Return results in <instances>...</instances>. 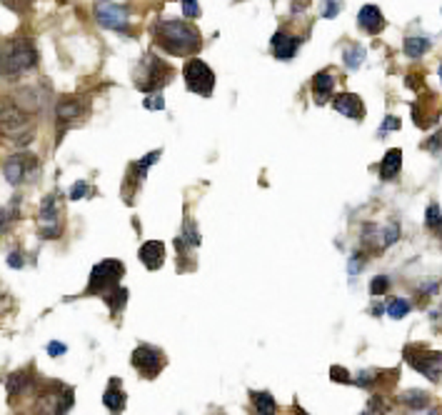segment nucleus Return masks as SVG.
<instances>
[{"label": "nucleus", "mask_w": 442, "mask_h": 415, "mask_svg": "<svg viewBox=\"0 0 442 415\" xmlns=\"http://www.w3.org/2000/svg\"><path fill=\"white\" fill-rule=\"evenodd\" d=\"M153 40L170 55H195L202 48V35L193 23L185 20H160L153 28Z\"/></svg>", "instance_id": "obj_1"}, {"label": "nucleus", "mask_w": 442, "mask_h": 415, "mask_svg": "<svg viewBox=\"0 0 442 415\" xmlns=\"http://www.w3.org/2000/svg\"><path fill=\"white\" fill-rule=\"evenodd\" d=\"M35 138V115L23 110L18 103L10 98L3 100L0 106V143L13 145V148H26Z\"/></svg>", "instance_id": "obj_2"}, {"label": "nucleus", "mask_w": 442, "mask_h": 415, "mask_svg": "<svg viewBox=\"0 0 442 415\" xmlns=\"http://www.w3.org/2000/svg\"><path fill=\"white\" fill-rule=\"evenodd\" d=\"M38 66V50H35L33 40L28 38H10L0 48V73L3 78L13 80L26 75Z\"/></svg>", "instance_id": "obj_3"}, {"label": "nucleus", "mask_w": 442, "mask_h": 415, "mask_svg": "<svg viewBox=\"0 0 442 415\" xmlns=\"http://www.w3.org/2000/svg\"><path fill=\"white\" fill-rule=\"evenodd\" d=\"M75 396H73V388H66L60 383H50L40 390L38 398H35V415H66L73 408Z\"/></svg>", "instance_id": "obj_4"}, {"label": "nucleus", "mask_w": 442, "mask_h": 415, "mask_svg": "<svg viewBox=\"0 0 442 415\" xmlns=\"http://www.w3.org/2000/svg\"><path fill=\"white\" fill-rule=\"evenodd\" d=\"M63 205H60L58 193H50L43 198L38 211V235L43 240H58L63 235Z\"/></svg>", "instance_id": "obj_5"}, {"label": "nucleus", "mask_w": 442, "mask_h": 415, "mask_svg": "<svg viewBox=\"0 0 442 415\" xmlns=\"http://www.w3.org/2000/svg\"><path fill=\"white\" fill-rule=\"evenodd\" d=\"M125 276V268L120 260H100L90 271V280L85 288V296H100L110 293L113 288L120 285V278Z\"/></svg>", "instance_id": "obj_6"}, {"label": "nucleus", "mask_w": 442, "mask_h": 415, "mask_svg": "<svg viewBox=\"0 0 442 415\" xmlns=\"http://www.w3.org/2000/svg\"><path fill=\"white\" fill-rule=\"evenodd\" d=\"M173 80V68L160 60L157 55H145L137 70V88L143 93H157Z\"/></svg>", "instance_id": "obj_7"}, {"label": "nucleus", "mask_w": 442, "mask_h": 415, "mask_svg": "<svg viewBox=\"0 0 442 415\" xmlns=\"http://www.w3.org/2000/svg\"><path fill=\"white\" fill-rule=\"evenodd\" d=\"M182 75H185V86L190 93H198L202 98H210L215 90V73L213 68L200 58H188L185 60V68H182Z\"/></svg>", "instance_id": "obj_8"}, {"label": "nucleus", "mask_w": 442, "mask_h": 415, "mask_svg": "<svg viewBox=\"0 0 442 415\" xmlns=\"http://www.w3.org/2000/svg\"><path fill=\"white\" fill-rule=\"evenodd\" d=\"M38 168L40 163L33 153H15V155H10V158L6 160V165H3V175H6V180L10 185H23L35 178Z\"/></svg>", "instance_id": "obj_9"}, {"label": "nucleus", "mask_w": 442, "mask_h": 415, "mask_svg": "<svg viewBox=\"0 0 442 415\" xmlns=\"http://www.w3.org/2000/svg\"><path fill=\"white\" fill-rule=\"evenodd\" d=\"M405 360L423 373L430 380H440L442 378V353L435 350H420V348H405Z\"/></svg>", "instance_id": "obj_10"}, {"label": "nucleus", "mask_w": 442, "mask_h": 415, "mask_svg": "<svg viewBox=\"0 0 442 415\" xmlns=\"http://www.w3.org/2000/svg\"><path fill=\"white\" fill-rule=\"evenodd\" d=\"M131 363H133V368H135L143 378H157V373L165 368L163 353H160L157 348H153V345H145V343L137 345V348L133 350Z\"/></svg>", "instance_id": "obj_11"}, {"label": "nucleus", "mask_w": 442, "mask_h": 415, "mask_svg": "<svg viewBox=\"0 0 442 415\" xmlns=\"http://www.w3.org/2000/svg\"><path fill=\"white\" fill-rule=\"evenodd\" d=\"M95 18L103 28H110V30H128V8L117 6L113 0H98L95 3Z\"/></svg>", "instance_id": "obj_12"}, {"label": "nucleus", "mask_w": 442, "mask_h": 415, "mask_svg": "<svg viewBox=\"0 0 442 415\" xmlns=\"http://www.w3.org/2000/svg\"><path fill=\"white\" fill-rule=\"evenodd\" d=\"M397 238H400V225L397 223L385 225V228H380V225H365L363 228V245L367 251H385L395 243Z\"/></svg>", "instance_id": "obj_13"}, {"label": "nucleus", "mask_w": 442, "mask_h": 415, "mask_svg": "<svg viewBox=\"0 0 442 415\" xmlns=\"http://www.w3.org/2000/svg\"><path fill=\"white\" fill-rule=\"evenodd\" d=\"M85 110H88V106H85L80 98H70V95H66V98L58 100V106H55V118H58V126L60 128H68L73 126L75 120H80L85 115Z\"/></svg>", "instance_id": "obj_14"}, {"label": "nucleus", "mask_w": 442, "mask_h": 415, "mask_svg": "<svg viewBox=\"0 0 442 415\" xmlns=\"http://www.w3.org/2000/svg\"><path fill=\"white\" fill-rule=\"evenodd\" d=\"M332 108H335L338 113H343V115H347V118H352V120L365 118L363 100H360V95H355V93H340L338 98L332 100Z\"/></svg>", "instance_id": "obj_15"}, {"label": "nucleus", "mask_w": 442, "mask_h": 415, "mask_svg": "<svg viewBox=\"0 0 442 415\" xmlns=\"http://www.w3.org/2000/svg\"><path fill=\"white\" fill-rule=\"evenodd\" d=\"M140 263L148 268V271H157V268H163L165 263V245L160 240H148V243L140 245Z\"/></svg>", "instance_id": "obj_16"}, {"label": "nucleus", "mask_w": 442, "mask_h": 415, "mask_svg": "<svg viewBox=\"0 0 442 415\" xmlns=\"http://www.w3.org/2000/svg\"><path fill=\"white\" fill-rule=\"evenodd\" d=\"M300 43H302V38H298V35H287L282 33V30H278V33L273 35V40H270V46H273V53L278 60H290L295 53H298Z\"/></svg>", "instance_id": "obj_17"}, {"label": "nucleus", "mask_w": 442, "mask_h": 415, "mask_svg": "<svg viewBox=\"0 0 442 415\" xmlns=\"http://www.w3.org/2000/svg\"><path fill=\"white\" fill-rule=\"evenodd\" d=\"M358 26L363 28L365 33L377 35L385 28V15L380 13V8L377 6H365V8H360V13H358Z\"/></svg>", "instance_id": "obj_18"}, {"label": "nucleus", "mask_w": 442, "mask_h": 415, "mask_svg": "<svg viewBox=\"0 0 442 415\" xmlns=\"http://www.w3.org/2000/svg\"><path fill=\"white\" fill-rule=\"evenodd\" d=\"M103 405L110 410V413H123L125 405H128V396L123 393L117 378H113V380L108 383V390H105V396H103Z\"/></svg>", "instance_id": "obj_19"}, {"label": "nucleus", "mask_w": 442, "mask_h": 415, "mask_svg": "<svg viewBox=\"0 0 442 415\" xmlns=\"http://www.w3.org/2000/svg\"><path fill=\"white\" fill-rule=\"evenodd\" d=\"M332 88H335V78H332L330 70H320L315 78H312V95L320 106L327 103V98L332 95Z\"/></svg>", "instance_id": "obj_20"}, {"label": "nucleus", "mask_w": 442, "mask_h": 415, "mask_svg": "<svg viewBox=\"0 0 442 415\" xmlns=\"http://www.w3.org/2000/svg\"><path fill=\"white\" fill-rule=\"evenodd\" d=\"M400 168H403V151L400 148H392V151L385 153L383 163H380V178L392 180L400 175Z\"/></svg>", "instance_id": "obj_21"}, {"label": "nucleus", "mask_w": 442, "mask_h": 415, "mask_svg": "<svg viewBox=\"0 0 442 415\" xmlns=\"http://www.w3.org/2000/svg\"><path fill=\"white\" fill-rule=\"evenodd\" d=\"M250 403H253V410L255 415H275L278 413V403L270 393L265 390H253L250 393Z\"/></svg>", "instance_id": "obj_22"}, {"label": "nucleus", "mask_w": 442, "mask_h": 415, "mask_svg": "<svg viewBox=\"0 0 442 415\" xmlns=\"http://www.w3.org/2000/svg\"><path fill=\"white\" fill-rule=\"evenodd\" d=\"M33 385V376L28 373V370H18L13 376L8 378V396L10 398H18V396H26L28 390Z\"/></svg>", "instance_id": "obj_23"}, {"label": "nucleus", "mask_w": 442, "mask_h": 415, "mask_svg": "<svg viewBox=\"0 0 442 415\" xmlns=\"http://www.w3.org/2000/svg\"><path fill=\"white\" fill-rule=\"evenodd\" d=\"M128 296H131V293L117 285V288H113L110 293H105L103 300L110 305V313H115V316H117V313H123V308L128 305Z\"/></svg>", "instance_id": "obj_24"}, {"label": "nucleus", "mask_w": 442, "mask_h": 415, "mask_svg": "<svg viewBox=\"0 0 442 415\" xmlns=\"http://www.w3.org/2000/svg\"><path fill=\"white\" fill-rule=\"evenodd\" d=\"M403 48H405V55H410V58H423L430 48H432V43H430L427 38H407Z\"/></svg>", "instance_id": "obj_25"}, {"label": "nucleus", "mask_w": 442, "mask_h": 415, "mask_svg": "<svg viewBox=\"0 0 442 415\" xmlns=\"http://www.w3.org/2000/svg\"><path fill=\"white\" fill-rule=\"evenodd\" d=\"M157 158H160V151H153V153H148V155H145L143 160H137V163H133V175H135L137 183H143V180H145V173H148V168H150V165H155Z\"/></svg>", "instance_id": "obj_26"}, {"label": "nucleus", "mask_w": 442, "mask_h": 415, "mask_svg": "<svg viewBox=\"0 0 442 415\" xmlns=\"http://www.w3.org/2000/svg\"><path fill=\"white\" fill-rule=\"evenodd\" d=\"M400 400H403L407 408L420 410V408H425V405L430 403V396L425 393V390H407V393H403V396H400Z\"/></svg>", "instance_id": "obj_27"}, {"label": "nucleus", "mask_w": 442, "mask_h": 415, "mask_svg": "<svg viewBox=\"0 0 442 415\" xmlns=\"http://www.w3.org/2000/svg\"><path fill=\"white\" fill-rule=\"evenodd\" d=\"M425 225H427L430 231L437 233V235H442V211L440 205H427V213H425Z\"/></svg>", "instance_id": "obj_28"}, {"label": "nucleus", "mask_w": 442, "mask_h": 415, "mask_svg": "<svg viewBox=\"0 0 442 415\" xmlns=\"http://www.w3.org/2000/svg\"><path fill=\"white\" fill-rule=\"evenodd\" d=\"M363 60H365V48L350 46L345 50V66L350 68V70H358V68L363 66Z\"/></svg>", "instance_id": "obj_29"}, {"label": "nucleus", "mask_w": 442, "mask_h": 415, "mask_svg": "<svg viewBox=\"0 0 442 415\" xmlns=\"http://www.w3.org/2000/svg\"><path fill=\"white\" fill-rule=\"evenodd\" d=\"M385 310H387V316H390V318L400 320V318H405L410 313V300H405V298H392Z\"/></svg>", "instance_id": "obj_30"}, {"label": "nucleus", "mask_w": 442, "mask_h": 415, "mask_svg": "<svg viewBox=\"0 0 442 415\" xmlns=\"http://www.w3.org/2000/svg\"><path fill=\"white\" fill-rule=\"evenodd\" d=\"M18 208H20V198H15L13 203H8V208L3 211V215H0V233L8 231V225L18 218Z\"/></svg>", "instance_id": "obj_31"}, {"label": "nucleus", "mask_w": 442, "mask_h": 415, "mask_svg": "<svg viewBox=\"0 0 442 415\" xmlns=\"http://www.w3.org/2000/svg\"><path fill=\"white\" fill-rule=\"evenodd\" d=\"M387 288H390V278H387V276L372 278V283H370V296H385V293H387Z\"/></svg>", "instance_id": "obj_32"}, {"label": "nucleus", "mask_w": 442, "mask_h": 415, "mask_svg": "<svg viewBox=\"0 0 442 415\" xmlns=\"http://www.w3.org/2000/svg\"><path fill=\"white\" fill-rule=\"evenodd\" d=\"M182 13L185 18H200V6H198V0H182Z\"/></svg>", "instance_id": "obj_33"}, {"label": "nucleus", "mask_w": 442, "mask_h": 415, "mask_svg": "<svg viewBox=\"0 0 442 415\" xmlns=\"http://www.w3.org/2000/svg\"><path fill=\"white\" fill-rule=\"evenodd\" d=\"M143 108H145V110H163V108H165L163 95H148V98H145V103H143Z\"/></svg>", "instance_id": "obj_34"}, {"label": "nucleus", "mask_w": 442, "mask_h": 415, "mask_svg": "<svg viewBox=\"0 0 442 415\" xmlns=\"http://www.w3.org/2000/svg\"><path fill=\"white\" fill-rule=\"evenodd\" d=\"M330 378H332V380H338V383H350L352 380V378L347 376V370L340 368V365H332V368H330Z\"/></svg>", "instance_id": "obj_35"}, {"label": "nucleus", "mask_w": 442, "mask_h": 415, "mask_svg": "<svg viewBox=\"0 0 442 415\" xmlns=\"http://www.w3.org/2000/svg\"><path fill=\"white\" fill-rule=\"evenodd\" d=\"M425 148H427V151H432V153H440L442 151V131H437L435 135H432V138L425 143Z\"/></svg>", "instance_id": "obj_36"}, {"label": "nucleus", "mask_w": 442, "mask_h": 415, "mask_svg": "<svg viewBox=\"0 0 442 415\" xmlns=\"http://www.w3.org/2000/svg\"><path fill=\"white\" fill-rule=\"evenodd\" d=\"M88 191H90V188H88V183H83V180H80V183L73 185V191H70V200H80Z\"/></svg>", "instance_id": "obj_37"}, {"label": "nucleus", "mask_w": 442, "mask_h": 415, "mask_svg": "<svg viewBox=\"0 0 442 415\" xmlns=\"http://www.w3.org/2000/svg\"><path fill=\"white\" fill-rule=\"evenodd\" d=\"M185 240H188V245H198V243H200V235L195 233L193 223H185Z\"/></svg>", "instance_id": "obj_38"}, {"label": "nucleus", "mask_w": 442, "mask_h": 415, "mask_svg": "<svg viewBox=\"0 0 442 415\" xmlns=\"http://www.w3.org/2000/svg\"><path fill=\"white\" fill-rule=\"evenodd\" d=\"M338 13H340V0H327V6H325V10H323V15H325V18H335Z\"/></svg>", "instance_id": "obj_39"}, {"label": "nucleus", "mask_w": 442, "mask_h": 415, "mask_svg": "<svg viewBox=\"0 0 442 415\" xmlns=\"http://www.w3.org/2000/svg\"><path fill=\"white\" fill-rule=\"evenodd\" d=\"M48 353H50L52 358H58V356H63V353H66V345H63V343H50V345H48Z\"/></svg>", "instance_id": "obj_40"}, {"label": "nucleus", "mask_w": 442, "mask_h": 415, "mask_svg": "<svg viewBox=\"0 0 442 415\" xmlns=\"http://www.w3.org/2000/svg\"><path fill=\"white\" fill-rule=\"evenodd\" d=\"M8 265H10V268H23V258H20V253H10Z\"/></svg>", "instance_id": "obj_41"}, {"label": "nucleus", "mask_w": 442, "mask_h": 415, "mask_svg": "<svg viewBox=\"0 0 442 415\" xmlns=\"http://www.w3.org/2000/svg\"><path fill=\"white\" fill-rule=\"evenodd\" d=\"M400 128V120L397 118H385V126H383V131L380 133H385V131H397Z\"/></svg>", "instance_id": "obj_42"}, {"label": "nucleus", "mask_w": 442, "mask_h": 415, "mask_svg": "<svg viewBox=\"0 0 442 415\" xmlns=\"http://www.w3.org/2000/svg\"><path fill=\"white\" fill-rule=\"evenodd\" d=\"M6 305H8V293L3 290V285H0V313L6 310Z\"/></svg>", "instance_id": "obj_43"}, {"label": "nucleus", "mask_w": 442, "mask_h": 415, "mask_svg": "<svg viewBox=\"0 0 442 415\" xmlns=\"http://www.w3.org/2000/svg\"><path fill=\"white\" fill-rule=\"evenodd\" d=\"M425 415H440V413H437V410H430V413H425Z\"/></svg>", "instance_id": "obj_44"}, {"label": "nucleus", "mask_w": 442, "mask_h": 415, "mask_svg": "<svg viewBox=\"0 0 442 415\" xmlns=\"http://www.w3.org/2000/svg\"><path fill=\"white\" fill-rule=\"evenodd\" d=\"M440 78H442V66H440Z\"/></svg>", "instance_id": "obj_45"}]
</instances>
